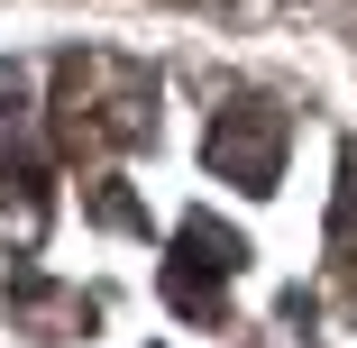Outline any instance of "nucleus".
I'll return each mask as SVG.
<instances>
[{
	"label": "nucleus",
	"mask_w": 357,
	"mask_h": 348,
	"mask_svg": "<svg viewBox=\"0 0 357 348\" xmlns=\"http://www.w3.org/2000/svg\"><path fill=\"white\" fill-rule=\"evenodd\" d=\"M55 128H64V147H137L156 128V83L119 55H83V64H64Z\"/></svg>",
	"instance_id": "f257e3e1"
},
{
	"label": "nucleus",
	"mask_w": 357,
	"mask_h": 348,
	"mask_svg": "<svg viewBox=\"0 0 357 348\" xmlns=\"http://www.w3.org/2000/svg\"><path fill=\"white\" fill-rule=\"evenodd\" d=\"M211 165H220L229 183H248V192H275V165H284V119H275L266 101L220 110V128H211Z\"/></svg>",
	"instance_id": "f03ea898"
},
{
	"label": "nucleus",
	"mask_w": 357,
	"mask_h": 348,
	"mask_svg": "<svg viewBox=\"0 0 357 348\" xmlns=\"http://www.w3.org/2000/svg\"><path fill=\"white\" fill-rule=\"evenodd\" d=\"M357 239V147L339 156V211H330V248H348Z\"/></svg>",
	"instance_id": "7ed1b4c3"
}]
</instances>
